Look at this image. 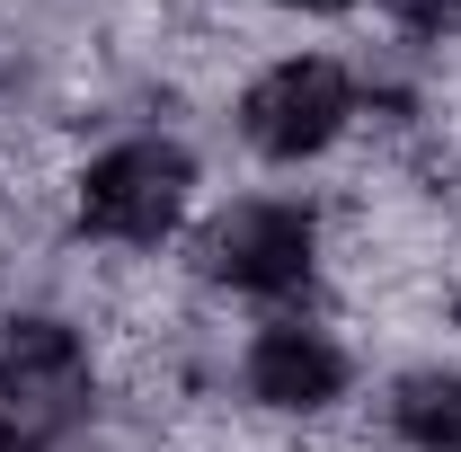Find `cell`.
<instances>
[{"label":"cell","mask_w":461,"mask_h":452,"mask_svg":"<svg viewBox=\"0 0 461 452\" xmlns=\"http://www.w3.org/2000/svg\"><path fill=\"white\" fill-rule=\"evenodd\" d=\"M89 417V346L45 311L0 320V452H54Z\"/></svg>","instance_id":"obj_1"},{"label":"cell","mask_w":461,"mask_h":452,"mask_svg":"<svg viewBox=\"0 0 461 452\" xmlns=\"http://www.w3.org/2000/svg\"><path fill=\"white\" fill-rule=\"evenodd\" d=\"M186 186H195V160L177 142H115L80 169V231L124 240V249H160L186 213Z\"/></svg>","instance_id":"obj_2"},{"label":"cell","mask_w":461,"mask_h":452,"mask_svg":"<svg viewBox=\"0 0 461 452\" xmlns=\"http://www.w3.org/2000/svg\"><path fill=\"white\" fill-rule=\"evenodd\" d=\"M346 115H355V80H346L338 62L302 54V62H276L267 80H249L240 133H249L267 160H311V151H329L346 133Z\"/></svg>","instance_id":"obj_3"},{"label":"cell","mask_w":461,"mask_h":452,"mask_svg":"<svg viewBox=\"0 0 461 452\" xmlns=\"http://www.w3.org/2000/svg\"><path fill=\"white\" fill-rule=\"evenodd\" d=\"M204 276L230 293H293L320 258V222L302 204H230L222 222L195 240Z\"/></svg>","instance_id":"obj_4"},{"label":"cell","mask_w":461,"mask_h":452,"mask_svg":"<svg viewBox=\"0 0 461 452\" xmlns=\"http://www.w3.org/2000/svg\"><path fill=\"white\" fill-rule=\"evenodd\" d=\"M338 391H346V355L320 338V329H302V320H276L267 338L249 346V399L311 417V408H329Z\"/></svg>","instance_id":"obj_5"},{"label":"cell","mask_w":461,"mask_h":452,"mask_svg":"<svg viewBox=\"0 0 461 452\" xmlns=\"http://www.w3.org/2000/svg\"><path fill=\"white\" fill-rule=\"evenodd\" d=\"M391 435L408 452H461V373L426 364L391 391Z\"/></svg>","instance_id":"obj_6"},{"label":"cell","mask_w":461,"mask_h":452,"mask_svg":"<svg viewBox=\"0 0 461 452\" xmlns=\"http://www.w3.org/2000/svg\"><path fill=\"white\" fill-rule=\"evenodd\" d=\"M391 18H408V27H426V36H453L461 27V0H382Z\"/></svg>","instance_id":"obj_7"},{"label":"cell","mask_w":461,"mask_h":452,"mask_svg":"<svg viewBox=\"0 0 461 452\" xmlns=\"http://www.w3.org/2000/svg\"><path fill=\"white\" fill-rule=\"evenodd\" d=\"M276 9H346V0H276Z\"/></svg>","instance_id":"obj_8"},{"label":"cell","mask_w":461,"mask_h":452,"mask_svg":"<svg viewBox=\"0 0 461 452\" xmlns=\"http://www.w3.org/2000/svg\"><path fill=\"white\" fill-rule=\"evenodd\" d=\"M453 320H461V302H453Z\"/></svg>","instance_id":"obj_9"}]
</instances>
